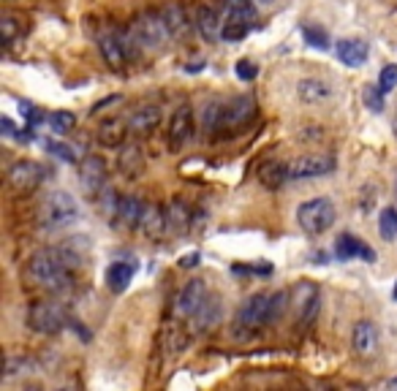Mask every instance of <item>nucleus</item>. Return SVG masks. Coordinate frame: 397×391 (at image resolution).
I'll return each instance as SVG.
<instances>
[{
	"label": "nucleus",
	"mask_w": 397,
	"mask_h": 391,
	"mask_svg": "<svg viewBox=\"0 0 397 391\" xmlns=\"http://www.w3.org/2000/svg\"><path fill=\"white\" fill-rule=\"evenodd\" d=\"M395 296H397V288H395Z\"/></svg>",
	"instance_id": "de8ad7c7"
},
{
	"label": "nucleus",
	"mask_w": 397,
	"mask_h": 391,
	"mask_svg": "<svg viewBox=\"0 0 397 391\" xmlns=\"http://www.w3.org/2000/svg\"><path fill=\"white\" fill-rule=\"evenodd\" d=\"M259 180H262V185L267 188H280L286 180H289V163H280V161H269L264 163L262 168H259Z\"/></svg>",
	"instance_id": "cd10ccee"
},
{
	"label": "nucleus",
	"mask_w": 397,
	"mask_h": 391,
	"mask_svg": "<svg viewBox=\"0 0 397 391\" xmlns=\"http://www.w3.org/2000/svg\"><path fill=\"white\" fill-rule=\"evenodd\" d=\"M120 171L126 177H139L144 171V158H142V150L136 144L123 147V153H120Z\"/></svg>",
	"instance_id": "7c9ffc66"
},
{
	"label": "nucleus",
	"mask_w": 397,
	"mask_h": 391,
	"mask_svg": "<svg viewBox=\"0 0 397 391\" xmlns=\"http://www.w3.org/2000/svg\"><path fill=\"white\" fill-rule=\"evenodd\" d=\"M191 226V212L183 201H171L166 207V231L169 234H185Z\"/></svg>",
	"instance_id": "393cba45"
},
{
	"label": "nucleus",
	"mask_w": 397,
	"mask_h": 391,
	"mask_svg": "<svg viewBox=\"0 0 397 391\" xmlns=\"http://www.w3.org/2000/svg\"><path fill=\"white\" fill-rule=\"evenodd\" d=\"M302 35H305V41H307L310 46H316V49H327V46H330L327 31H321V28H316V25H305V28H302Z\"/></svg>",
	"instance_id": "c9c22d12"
},
{
	"label": "nucleus",
	"mask_w": 397,
	"mask_h": 391,
	"mask_svg": "<svg viewBox=\"0 0 397 391\" xmlns=\"http://www.w3.org/2000/svg\"><path fill=\"white\" fill-rule=\"evenodd\" d=\"M19 109H22V114H25L31 123H41V120H44V112H38L33 103H28V101H25V103H19Z\"/></svg>",
	"instance_id": "a19ab883"
},
{
	"label": "nucleus",
	"mask_w": 397,
	"mask_h": 391,
	"mask_svg": "<svg viewBox=\"0 0 397 391\" xmlns=\"http://www.w3.org/2000/svg\"><path fill=\"white\" fill-rule=\"evenodd\" d=\"M161 17H164V22H166V28H169V35H171V38H183L185 33L191 31L188 14H185V8H183L180 3H169L164 11H161Z\"/></svg>",
	"instance_id": "412c9836"
},
{
	"label": "nucleus",
	"mask_w": 397,
	"mask_h": 391,
	"mask_svg": "<svg viewBox=\"0 0 397 391\" xmlns=\"http://www.w3.org/2000/svg\"><path fill=\"white\" fill-rule=\"evenodd\" d=\"M337 58L348 68H360L367 60V44L362 38H343V41H337Z\"/></svg>",
	"instance_id": "aec40b11"
},
{
	"label": "nucleus",
	"mask_w": 397,
	"mask_h": 391,
	"mask_svg": "<svg viewBox=\"0 0 397 391\" xmlns=\"http://www.w3.org/2000/svg\"><path fill=\"white\" fill-rule=\"evenodd\" d=\"M378 85H381V90L384 93H392L397 87V65H387L384 71H381V76H378Z\"/></svg>",
	"instance_id": "4c0bfd02"
},
{
	"label": "nucleus",
	"mask_w": 397,
	"mask_h": 391,
	"mask_svg": "<svg viewBox=\"0 0 397 391\" xmlns=\"http://www.w3.org/2000/svg\"><path fill=\"white\" fill-rule=\"evenodd\" d=\"M158 123H161V109L155 103L136 106L128 114V130L131 133H150V130H155Z\"/></svg>",
	"instance_id": "f3484780"
},
{
	"label": "nucleus",
	"mask_w": 397,
	"mask_h": 391,
	"mask_svg": "<svg viewBox=\"0 0 397 391\" xmlns=\"http://www.w3.org/2000/svg\"><path fill=\"white\" fill-rule=\"evenodd\" d=\"M79 220V204L66 191H52L41 201V223L49 228H63Z\"/></svg>",
	"instance_id": "f03ea898"
},
{
	"label": "nucleus",
	"mask_w": 397,
	"mask_h": 391,
	"mask_svg": "<svg viewBox=\"0 0 397 391\" xmlns=\"http://www.w3.org/2000/svg\"><path fill=\"white\" fill-rule=\"evenodd\" d=\"M196 28L207 41H218L221 38V28H223V19H218V14L212 8L201 6L196 11Z\"/></svg>",
	"instance_id": "a878e982"
},
{
	"label": "nucleus",
	"mask_w": 397,
	"mask_h": 391,
	"mask_svg": "<svg viewBox=\"0 0 397 391\" xmlns=\"http://www.w3.org/2000/svg\"><path fill=\"white\" fill-rule=\"evenodd\" d=\"M0 28H3V41H6V44H11V41H14V35H17V28H14V19H11V17H3Z\"/></svg>",
	"instance_id": "79ce46f5"
},
{
	"label": "nucleus",
	"mask_w": 397,
	"mask_h": 391,
	"mask_svg": "<svg viewBox=\"0 0 397 391\" xmlns=\"http://www.w3.org/2000/svg\"><path fill=\"white\" fill-rule=\"evenodd\" d=\"M234 73H237V79H242V82H253V79H256V73H259V68L251 63V60H237Z\"/></svg>",
	"instance_id": "ea45409f"
},
{
	"label": "nucleus",
	"mask_w": 397,
	"mask_h": 391,
	"mask_svg": "<svg viewBox=\"0 0 397 391\" xmlns=\"http://www.w3.org/2000/svg\"><path fill=\"white\" fill-rule=\"evenodd\" d=\"M126 133H128V120L126 123L123 120H109L99 128V141L103 147H120Z\"/></svg>",
	"instance_id": "c85d7f7f"
},
{
	"label": "nucleus",
	"mask_w": 397,
	"mask_h": 391,
	"mask_svg": "<svg viewBox=\"0 0 397 391\" xmlns=\"http://www.w3.org/2000/svg\"><path fill=\"white\" fill-rule=\"evenodd\" d=\"M253 25H245V22H223V28H221V41H229V44H237V41H242L248 33H251Z\"/></svg>",
	"instance_id": "f704fd0d"
},
{
	"label": "nucleus",
	"mask_w": 397,
	"mask_h": 391,
	"mask_svg": "<svg viewBox=\"0 0 397 391\" xmlns=\"http://www.w3.org/2000/svg\"><path fill=\"white\" fill-rule=\"evenodd\" d=\"M142 209H144V201H142V198L123 196V198H120V209H117V223L123 228L136 231V228H139V220H142Z\"/></svg>",
	"instance_id": "4be33fe9"
},
{
	"label": "nucleus",
	"mask_w": 397,
	"mask_h": 391,
	"mask_svg": "<svg viewBox=\"0 0 397 391\" xmlns=\"http://www.w3.org/2000/svg\"><path fill=\"white\" fill-rule=\"evenodd\" d=\"M0 125H3V136H19L17 128H14V123H11L8 117H3V120H0Z\"/></svg>",
	"instance_id": "c03bdc74"
},
{
	"label": "nucleus",
	"mask_w": 397,
	"mask_h": 391,
	"mask_svg": "<svg viewBox=\"0 0 397 391\" xmlns=\"http://www.w3.org/2000/svg\"><path fill=\"white\" fill-rule=\"evenodd\" d=\"M253 3H259V6H269L272 0H253Z\"/></svg>",
	"instance_id": "49530a36"
},
{
	"label": "nucleus",
	"mask_w": 397,
	"mask_h": 391,
	"mask_svg": "<svg viewBox=\"0 0 397 391\" xmlns=\"http://www.w3.org/2000/svg\"><path fill=\"white\" fill-rule=\"evenodd\" d=\"M99 52H101V58H103V63L117 68V71L128 63L126 49H123V44H120V35H117V33H103V35H99Z\"/></svg>",
	"instance_id": "a211bd4d"
},
{
	"label": "nucleus",
	"mask_w": 397,
	"mask_h": 391,
	"mask_svg": "<svg viewBox=\"0 0 397 391\" xmlns=\"http://www.w3.org/2000/svg\"><path fill=\"white\" fill-rule=\"evenodd\" d=\"M120 198H123V196H117V191H115V188H103V191H101L99 207H101V215H103L106 220H117Z\"/></svg>",
	"instance_id": "2f4dec72"
},
{
	"label": "nucleus",
	"mask_w": 397,
	"mask_h": 391,
	"mask_svg": "<svg viewBox=\"0 0 397 391\" xmlns=\"http://www.w3.org/2000/svg\"><path fill=\"white\" fill-rule=\"evenodd\" d=\"M221 315H223V302H221V296H207V299H204V304L196 310V315L191 318L194 331H196V334L210 331L212 326H218Z\"/></svg>",
	"instance_id": "4468645a"
},
{
	"label": "nucleus",
	"mask_w": 397,
	"mask_h": 391,
	"mask_svg": "<svg viewBox=\"0 0 397 391\" xmlns=\"http://www.w3.org/2000/svg\"><path fill=\"white\" fill-rule=\"evenodd\" d=\"M79 185H82L87 198H99L101 191L106 188V163L96 155H90L79 168Z\"/></svg>",
	"instance_id": "9b49d317"
},
{
	"label": "nucleus",
	"mask_w": 397,
	"mask_h": 391,
	"mask_svg": "<svg viewBox=\"0 0 397 391\" xmlns=\"http://www.w3.org/2000/svg\"><path fill=\"white\" fill-rule=\"evenodd\" d=\"M272 324V313H269V293H253L237 313V326H245L251 331Z\"/></svg>",
	"instance_id": "0eeeda50"
},
{
	"label": "nucleus",
	"mask_w": 397,
	"mask_h": 391,
	"mask_svg": "<svg viewBox=\"0 0 397 391\" xmlns=\"http://www.w3.org/2000/svg\"><path fill=\"white\" fill-rule=\"evenodd\" d=\"M292 304H294V310H297L299 324H310V321L319 315V304H321V299H319V286L310 283V280L297 283L294 291H292Z\"/></svg>",
	"instance_id": "6e6552de"
},
{
	"label": "nucleus",
	"mask_w": 397,
	"mask_h": 391,
	"mask_svg": "<svg viewBox=\"0 0 397 391\" xmlns=\"http://www.w3.org/2000/svg\"><path fill=\"white\" fill-rule=\"evenodd\" d=\"M142 236L147 239H161L166 234V212L158 207V204H144L142 209V220H139V228H136Z\"/></svg>",
	"instance_id": "2eb2a0df"
},
{
	"label": "nucleus",
	"mask_w": 397,
	"mask_h": 391,
	"mask_svg": "<svg viewBox=\"0 0 397 391\" xmlns=\"http://www.w3.org/2000/svg\"><path fill=\"white\" fill-rule=\"evenodd\" d=\"M256 120V101L248 96L232 98L223 103V128L239 130Z\"/></svg>",
	"instance_id": "1a4fd4ad"
},
{
	"label": "nucleus",
	"mask_w": 397,
	"mask_h": 391,
	"mask_svg": "<svg viewBox=\"0 0 397 391\" xmlns=\"http://www.w3.org/2000/svg\"><path fill=\"white\" fill-rule=\"evenodd\" d=\"M44 177H47V171L33 161H17L8 168V182L17 191H35L44 182Z\"/></svg>",
	"instance_id": "f8f14e48"
},
{
	"label": "nucleus",
	"mask_w": 397,
	"mask_h": 391,
	"mask_svg": "<svg viewBox=\"0 0 397 391\" xmlns=\"http://www.w3.org/2000/svg\"><path fill=\"white\" fill-rule=\"evenodd\" d=\"M79 266L76 256L68 250H38L28 261V277L38 288L49 293H66L74 286V269Z\"/></svg>",
	"instance_id": "f257e3e1"
},
{
	"label": "nucleus",
	"mask_w": 397,
	"mask_h": 391,
	"mask_svg": "<svg viewBox=\"0 0 397 391\" xmlns=\"http://www.w3.org/2000/svg\"><path fill=\"white\" fill-rule=\"evenodd\" d=\"M194 133V109L191 103H180L171 114V123H169V141L171 147H183Z\"/></svg>",
	"instance_id": "ddd939ff"
},
{
	"label": "nucleus",
	"mask_w": 397,
	"mask_h": 391,
	"mask_svg": "<svg viewBox=\"0 0 397 391\" xmlns=\"http://www.w3.org/2000/svg\"><path fill=\"white\" fill-rule=\"evenodd\" d=\"M335 218H337V212H335V204H332L330 198H310V201L299 204L297 209V220L299 226H302V231L313 234V236L332 228Z\"/></svg>",
	"instance_id": "7ed1b4c3"
},
{
	"label": "nucleus",
	"mask_w": 397,
	"mask_h": 391,
	"mask_svg": "<svg viewBox=\"0 0 397 391\" xmlns=\"http://www.w3.org/2000/svg\"><path fill=\"white\" fill-rule=\"evenodd\" d=\"M49 120H52V128L58 130V133H66V130H71L74 123H76V117H74L71 112H55Z\"/></svg>",
	"instance_id": "e433bc0d"
},
{
	"label": "nucleus",
	"mask_w": 397,
	"mask_h": 391,
	"mask_svg": "<svg viewBox=\"0 0 397 391\" xmlns=\"http://www.w3.org/2000/svg\"><path fill=\"white\" fill-rule=\"evenodd\" d=\"M223 103L226 101H210L207 106H204V112H201V125L207 133H218V130H226L223 128Z\"/></svg>",
	"instance_id": "c756f323"
},
{
	"label": "nucleus",
	"mask_w": 397,
	"mask_h": 391,
	"mask_svg": "<svg viewBox=\"0 0 397 391\" xmlns=\"http://www.w3.org/2000/svg\"><path fill=\"white\" fill-rule=\"evenodd\" d=\"M351 342H354V351L360 356H373L378 351V331L370 321H360L351 331Z\"/></svg>",
	"instance_id": "6ab92c4d"
},
{
	"label": "nucleus",
	"mask_w": 397,
	"mask_h": 391,
	"mask_svg": "<svg viewBox=\"0 0 397 391\" xmlns=\"http://www.w3.org/2000/svg\"><path fill=\"white\" fill-rule=\"evenodd\" d=\"M133 263H126V261H117V263H112L109 269H106V286L112 288V291H126L128 288V283L133 280Z\"/></svg>",
	"instance_id": "bb28decb"
},
{
	"label": "nucleus",
	"mask_w": 397,
	"mask_h": 391,
	"mask_svg": "<svg viewBox=\"0 0 397 391\" xmlns=\"http://www.w3.org/2000/svg\"><path fill=\"white\" fill-rule=\"evenodd\" d=\"M210 293H207V286H204V280H191L180 296H177V302H174V315L177 318H183V321H191L194 315H196V310L204 304V299H207Z\"/></svg>",
	"instance_id": "9d476101"
},
{
	"label": "nucleus",
	"mask_w": 397,
	"mask_h": 391,
	"mask_svg": "<svg viewBox=\"0 0 397 391\" xmlns=\"http://www.w3.org/2000/svg\"><path fill=\"white\" fill-rule=\"evenodd\" d=\"M387 386H389V389H397V378H392V381H389Z\"/></svg>",
	"instance_id": "a18cd8bd"
},
{
	"label": "nucleus",
	"mask_w": 397,
	"mask_h": 391,
	"mask_svg": "<svg viewBox=\"0 0 397 391\" xmlns=\"http://www.w3.org/2000/svg\"><path fill=\"white\" fill-rule=\"evenodd\" d=\"M223 22H245V25H253L256 19V11H253V3L251 0H223V14H221Z\"/></svg>",
	"instance_id": "b1692460"
},
{
	"label": "nucleus",
	"mask_w": 397,
	"mask_h": 391,
	"mask_svg": "<svg viewBox=\"0 0 397 391\" xmlns=\"http://www.w3.org/2000/svg\"><path fill=\"white\" fill-rule=\"evenodd\" d=\"M297 96L299 101H305V103H321V101H327L332 96V87L324 82V79H299L297 85Z\"/></svg>",
	"instance_id": "5701e85b"
},
{
	"label": "nucleus",
	"mask_w": 397,
	"mask_h": 391,
	"mask_svg": "<svg viewBox=\"0 0 397 391\" xmlns=\"http://www.w3.org/2000/svg\"><path fill=\"white\" fill-rule=\"evenodd\" d=\"M196 263H198V253H188V256L180 259V266H183V269H191V266H196Z\"/></svg>",
	"instance_id": "37998d69"
},
{
	"label": "nucleus",
	"mask_w": 397,
	"mask_h": 391,
	"mask_svg": "<svg viewBox=\"0 0 397 391\" xmlns=\"http://www.w3.org/2000/svg\"><path fill=\"white\" fill-rule=\"evenodd\" d=\"M335 256L340 261H351V259H364V261H375V250L370 245H364L360 236L354 234H343L335 245Z\"/></svg>",
	"instance_id": "dca6fc26"
},
{
	"label": "nucleus",
	"mask_w": 397,
	"mask_h": 391,
	"mask_svg": "<svg viewBox=\"0 0 397 391\" xmlns=\"http://www.w3.org/2000/svg\"><path fill=\"white\" fill-rule=\"evenodd\" d=\"M44 147L52 150L58 158H63L66 163H76V153H74L68 144H63V141H44Z\"/></svg>",
	"instance_id": "58836bf2"
},
{
	"label": "nucleus",
	"mask_w": 397,
	"mask_h": 391,
	"mask_svg": "<svg viewBox=\"0 0 397 391\" xmlns=\"http://www.w3.org/2000/svg\"><path fill=\"white\" fill-rule=\"evenodd\" d=\"M66 324L68 315L58 302H35L28 313V326L38 334H58Z\"/></svg>",
	"instance_id": "20e7f679"
},
{
	"label": "nucleus",
	"mask_w": 397,
	"mask_h": 391,
	"mask_svg": "<svg viewBox=\"0 0 397 391\" xmlns=\"http://www.w3.org/2000/svg\"><path fill=\"white\" fill-rule=\"evenodd\" d=\"M362 101L373 114H381L384 112V90H381V85H364Z\"/></svg>",
	"instance_id": "72a5a7b5"
},
{
	"label": "nucleus",
	"mask_w": 397,
	"mask_h": 391,
	"mask_svg": "<svg viewBox=\"0 0 397 391\" xmlns=\"http://www.w3.org/2000/svg\"><path fill=\"white\" fill-rule=\"evenodd\" d=\"M337 168L332 155L316 153V155H302L289 163V180H313V177H327Z\"/></svg>",
	"instance_id": "423d86ee"
},
{
	"label": "nucleus",
	"mask_w": 397,
	"mask_h": 391,
	"mask_svg": "<svg viewBox=\"0 0 397 391\" xmlns=\"http://www.w3.org/2000/svg\"><path fill=\"white\" fill-rule=\"evenodd\" d=\"M378 231L387 242L397 239V209L395 207H384L381 215H378Z\"/></svg>",
	"instance_id": "473e14b6"
},
{
	"label": "nucleus",
	"mask_w": 397,
	"mask_h": 391,
	"mask_svg": "<svg viewBox=\"0 0 397 391\" xmlns=\"http://www.w3.org/2000/svg\"><path fill=\"white\" fill-rule=\"evenodd\" d=\"M131 31L142 49H161L166 41L171 38L161 14H142L131 25Z\"/></svg>",
	"instance_id": "39448f33"
}]
</instances>
